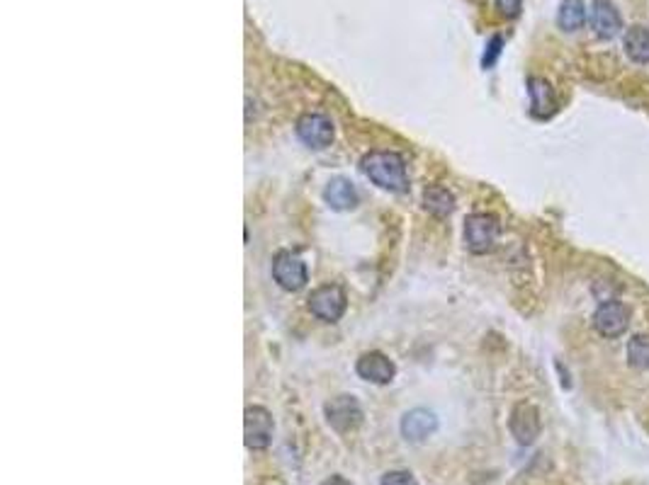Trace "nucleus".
I'll use <instances>...</instances> for the list:
<instances>
[{"instance_id":"f8f14e48","label":"nucleus","mask_w":649,"mask_h":485,"mask_svg":"<svg viewBox=\"0 0 649 485\" xmlns=\"http://www.w3.org/2000/svg\"><path fill=\"white\" fill-rule=\"evenodd\" d=\"M436 430H438V417L426 408L409 410L407 415L401 417V434L409 442H423V439L433 437Z\"/></svg>"},{"instance_id":"ddd939ff","label":"nucleus","mask_w":649,"mask_h":485,"mask_svg":"<svg viewBox=\"0 0 649 485\" xmlns=\"http://www.w3.org/2000/svg\"><path fill=\"white\" fill-rule=\"evenodd\" d=\"M324 200L334 211H351L358 207V190L353 185L351 180L345 178H334L324 190Z\"/></svg>"},{"instance_id":"f03ea898","label":"nucleus","mask_w":649,"mask_h":485,"mask_svg":"<svg viewBox=\"0 0 649 485\" xmlns=\"http://www.w3.org/2000/svg\"><path fill=\"white\" fill-rule=\"evenodd\" d=\"M501 236L499 219L486 211H477L465 219V246L475 255L492 253Z\"/></svg>"},{"instance_id":"39448f33","label":"nucleus","mask_w":649,"mask_h":485,"mask_svg":"<svg viewBox=\"0 0 649 485\" xmlns=\"http://www.w3.org/2000/svg\"><path fill=\"white\" fill-rule=\"evenodd\" d=\"M324 415H326V423H329L338 434H348V432L358 430L360 423H362V408H360V403L355 401L353 396H348V393L326 401Z\"/></svg>"},{"instance_id":"6e6552de","label":"nucleus","mask_w":649,"mask_h":485,"mask_svg":"<svg viewBox=\"0 0 649 485\" xmlns=\"http://www.w3.org/2000/svg\"><path fill=\"white\" fill-rule=\"evenodd\" d=\"M273 277L285 292H299L309 282V272H306V265L299 260L297 255L282 250V253L275 255Z\"/></svg>"},{"instance_id":"0eeeda50","label":"nucleus","mask_w":649,"mask_h":485,"mask_svg":"<svg viewBox=\"0 0 649 485\" xmlns=\"http://www.w3.org/2000/svg\"><path fill=\"white\" fill-rule=\"evenodd\" d=\"M509 430L518 444H523V447H531V444H535V439H538L540 432H542L540 410L535 408L532 403H525V401L516 403V406H513V410H511Z\"/></svg>"},{"instance_id":"f257e3e1","label":"nucleus","mask_w":649,"mask_h":485,"mask_svg":"<svg viewBox=\"0 0 649 485\" xmlns=\"http://www.w3.org/2000/svg\"><path fill=\"white\" fill-rule=\"evenodd\" d=\"M360 173L390 192H407V163L394 151H370L360 158Z\"/></svg>"},{"instance_id":"2eb2a0df","label":"nucleus","mask_w":649,"mask_h":485,"mask_svg":"<svg viewBox=\"0 0 649 485\" xmlns=\"http://www.w3.org/2000/svg\"><path fill=\"white\" fill-rule=\"evenodd\" d=\"M623 49L630 61L647 66L649 63V30L642 24L627 27L625 37H623Z\"/></svg>"},{"instance_id":"1a4fd4ad","label":"nucleus","mask_w":649,"mask_h":485,"mask_svg":"<svg viewBox=\"0 0 649 485\" xmlns=\"http://www.w3.org/2000/svg\"><path fill=\"white\" fill-rule=\"evenodd\" d=\"M297 136L305 146L321 151V148L331 146V141H334V124L326 115L309 112L297 119Z\"/></svg>"},{"instance_id":"a211bd4d","label":"nucleus","mask_w":649,"mask_h":485,"mask_svg":"<svg viewBox=\"0 0 649 485\" xmlns=\"http://www.w3.org/2000/svg\"><path fill=\"white\" fill-rule=\"evenodd\" d=\"M625 357L627 364L635 369H649V340L642 338V335L627 340Z\"/></svg>"},{"instance_id":"412c9836","label":"nucleus","mask_w":649,"mask_h":485,"mask_svg":"<svg viewBox=\"0 0 649 485\" xmlns=\"http://www.w3.org/2000/svg\"><path fill=\"white\" fill-rule=\"evenodd\" d=\"M523 8V0H496V10L501 17H518Z\"/></svg>"},{"instance_id":"f3484780","label":"nucleus","mask_w":649,"mask_h":485,"mask_svg":"<svg viewBox=\"0 0 649 485\" xmlns=\"http://www.w3.org/2000/svg\"><path fill=\"white\" fill-rule=\"evenodd\" d=\"M557 24L564 32H577L587 24V3L584 0H562L557 10Z\"/></svg>"},{"instance_id":"9b49d317","label":"nucleus","mask_w":649,"mask_h":485,"mask_svg":"<svg viewBox=\"0 0 649 485\" xmlns=\"http://www.w3.org/2000/svg\"><path fill=\"white\" fill-rule=\"evenodd\" d=\"M355 371H358L360 378H365V381L377 386L390 384L394 374H397L391 359L387 355H382V352H365V355L358 359V364H355Z\"/></svg>"},{"instance_id":"4be33fe9","label":"nucleus","mask_w":649,"mask_h":485,"mask_svg":"<svg viewBox=\"0 0 649 485\" xmlns=\"http://www.w3.org/2000/svg\"><path fill=\"white\" fill-rule=\"evenodd\" d=\"M319 485H353V483L343 476H331V478H326V480H321Z\"/></svg>"},{"instance_id":"aec40b11","label":"nucleus","mask_w":649,"mask_h":485,"mask_svg":"<svg viewBox=\"0 0 649 485\" xmlns=\"http://www.w3.org/2000/svg\"><path fill=\"white\" fill-rule=\"evenodd\" d=\"M380 485H419L416 478L409 471H390L387 476H382Z\"/></svg>"},{"instance_id":"7ed1b4c3","label":"nucleus","mask_w":649,"mask_h":485,"mask_svg":"<svg viewBox=\"0 0 649 485\" xmlns=\"http://www.w3.org/2000/svg\"><path fill=\"white\" fill-rule=\"evenodd\" d=\"M348 306L345 292L338 284H324L319 289H314L309 296V311L312 316H316L324 323H336L341 321Z\"/></svg>"},{"instance_id":"9d476101","label":"nucleus","mask_w":649,"mask_h":485,"mask_svg":"<svg viewBox=\"0 0 649 485\" xmlns=\"http://www.w3.org/2000/svg\"><path fill=\"white\" fill-rule=\"evenodd\" d=\"M591 30L596 32V37L601 39H616L623 32V17L620 10L610 3V0H594L591 3Z\"/></svg>"},{"instance_id":"20e7f679","label":"nucleus","mask_w":649,"mask_h":485,"mask_svg":"<svg viewBox=\"0 0 649 485\" xmlns=\"http://www.w3.org/2000/svg\"><path fill=\"white\" fill-rule=\"evenodd\" d=\"M627 328H630V311L623 301L613 299L598 303L594 313V331L601 338L616 340L620 335H625Z\"/></svg>"},{"instance_id":"6ab92c4d","label":"nucleus","mask_w":649,"mask_h":485,"mask_svg":"<svg viewBox=\"0 0 649 485\" xmlns=\"http://www.w3.org/2000/svg\"><path fill=\"white\" fill-rule=\"evenodd\" d=\"M501 49H503V37H499V34H496V37L489 39L484 56H482V66H484V69H492L494 63H496V59H499V54H501Z\"/></svg>"},{"instance_id":"4468645a","label":"nucleus","mask_w":649,"mask_h":485,"mask_svg":"<svg viewBox=\"0 0 649 485\" xmlns=\"http://www.w3.org/2000/svg\"><path fill=\"white\" fill-rule=\"evenodd\" d=\"M528 93H531L532 117L548 119L555 112V93H552V85L545 78H531L528 80Z\"/></svg>"},{"instance_id":"dca6fc26","label":"nucleus","mask_w":649,"mask_h":485,"mask_svg":"<svg viewBox=\"0 0 649 485\" xmlns=\"http://www.w3.org/2000/svg\"><path fill=\"white\" fill-rule=\"evenodd\" d=\"M423 207L428 214H433L436 219H447V216L455 211V197L450 190L440 185H430L426 192H423Z\"/></svg>"},{"instance_id":"423d86ee","label":"nucleus","mask_w":649,"mask_h":485,"mask_svg":"<svg viewBox=\"0 0 649 485\" xmlns=\"http://www.w3.org/2000/svg\"><path fill=\"white\" fill-rule=\"evenodd\" d=\"M273 415L260 406H250L243 415V442L249 449H268L273 442Z\"/></svg>"}]
</instances>
